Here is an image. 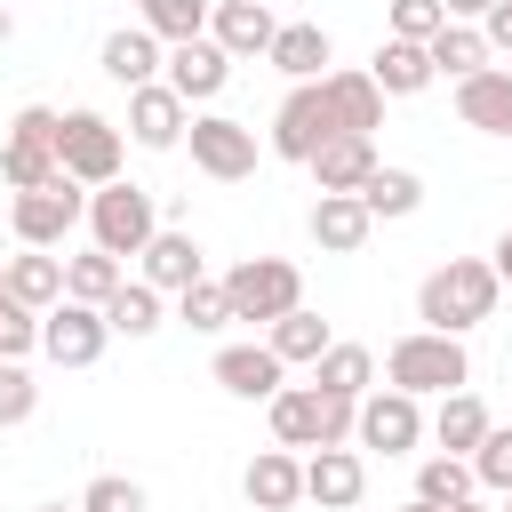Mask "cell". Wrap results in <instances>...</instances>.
Returning <instances> with one entry per match:
<instances>
[{"mask_svg":"<svg viewBox=\"0 0 512 512\" xmlns=\"http://www.w3.org/2000/svg\"><path fill=\"white\" fill-rule=\"evenodd\" d=\"M0 272H8V296H16L24 312H48V304L64 296V256H48V248H16Z\"/></svg>","mask_w":512,"mask_h":512,"instance_id":"484cf974","label":"cell"},{"mask_svg":"<svg viewBox=\"0 0 512 512\" xmlns=\"http://www.w3.org/2000/svg\"><path fill=\"white\" fill-rule=\"evenodd\" d=\"M448 512H488V504H472V496H464V504H448Z\"/></svg>","mask_w":512,"mask_h":512,"instance_id":"c3c4849f","label":"cell"},{"mask_svg":"<svg viewBox=\"0 0 512 512\" xmlns=\"http://www.w3.org/2000/svg\"><path fill=\"white\" fill-rule=\"evenodd\" d=\"M80 512H152V496H144L136 480H120V472H96V480L80 488Z\"/></svg>","mask_w":512,"mask_h":512,"instance_id":"f35d334b","label":"cell"},{"mask_svg":"<svg viewBox=\"0 0 512 512\" xmlns=\"http://www.w3.org/2000/svg\"><path fill=\"white\" fill-rule=\"evenodd\" d=\"M56 120L64 112H48V104H24L8 120V144H0V184L8 192H32V184L56 176Z\"/></svg>","mask_w":512,"mask_h":512,"instance_id":"9c48e42d","label":"cell"},{"mask_svg":"<svg viewBox=\"0 0 512 512\" xmlns=\"http://www.w3.org/2000/svg\"><path fill=\"white\" fill-rule=\"evenodd\" d=\"M80 216H88V184H72L64 168H56L48 184H32V192H16V200H8L16 248H56V240H64Z\"/></svg>","mask_w":512,"mask_h":512,"instance_id":"8992f818","label":"cell"},{"mask_svg":"<svg viewBox=\"0 0 512 512\" xmlns=\"http://www.w3.org/2000/svg\"><path fill=\"white\" fill-rule=\"evenodd\" d=\"M56 168H64L72 184H88V192L112 184V176H120V128H112L104 112H88V104L64 112V120H56Z\"/></svg>","mask_w":512,"mask_h":512,"instance_id":"52a82bcc","label":"cell"},{"mask_svg":"<svg viewBox=\"0 0 512 512\" xmlns=\"http://www.w3.org/2000/svg\"><path fill=\"white\" fill-rule=\"evenodd\" d=\"M360 208H368L376 224L416 216V208H424V176H416V168H384V160H376V168H368V184H360Z\"/></svg>","mask_w":512,"mask_h":512,"instance_id":"f1b7e54d","label":"cell"},{"mask_svg":"<svg viewBox=\"0 0 512 512\" xmlns=\"http://www.w3.org/2000/svg\"><path fill=\"white\" fill-rule=\"evenodd\" d=\"M8 40H16V16H8V0H0V48H8Z\"/></svg>","mask_w":512,"mask_h":512,"instance_id":"bcb514c9","label":"cell"},{"mask_svg":"<svg viewBox=\"0 0 512 512\" xmlns=\"http://www.w3.org/2000/svg\"><path fill=\"white\" fill-rule=\"evenodd\" d=\"M320 104L336 136H376L384 128V88L368 72H320Z\"/></svg>","mask_w":512,"mask_h":512,"instance_id":"2e32d148","label":"cell"},{"mask_svg":"<svg viewBox=\"0 0 512 512\" xmlns=\"http://www.w3.org/2000/svg\"><path fill=\"white\" fill-rule=\"evenodd\" d=\"M184 128H192V104H184L168 80L128 88V136H136L144 152H176V144H184Z\"/></svg>","mask_w":512,"mask_h":512,"instance_id":"7c38bea8","label":"cell"},{"mask_svg":"<svg viewBox=\"0 0 512 512\" xmlns=\"http://www.w3.org/2000/svg\"><path fill=\"white\" fill-rule=\"evenodd\" d=\"M480 40H488V56H512V0H496L480 16Z\"/></svg>","mask_w":512,"mask_h":512,"instance_id":"7bdbcfd3","label":"cell"},{"mask_svg":"<svg viewBox=\"0 0 512 512\" xmlns=\"http://www.w3.org/2000/svg\"><path fill=\"white\" fill-rule=\"evenodd\" d=\"M368 232H376V216L360 208V192H320V200H312V240H320L328 256H360Z\"/></svg>","mask_w":512,"mask_h":512,"instance_id":"7402d4cb","label":"cell"},{"mask_svg":"<svg viewBox=\"0 0 512 512\" xmlns=\"http://www.w3.org/2000/svg\"><path fill=\"white\" fill-rule=\"evenodd\" d=\"M464 464H472V480H480V488L512 496V424H488V432H480V448H472Z\"/></svg>","mask_w":512,"mask_h":512,"instance_id":"74e56055","label":"cell"},{"mask_svg":"<svg viewBox=\"0 0 512 512\" xmlns=\"http://www.w3.org/2000/svg\"><path fill=\"white\" fill-rule=\"evenodd\" d=\"M400 512H440V504H424V496H408V504H400Z\"/></svg>","mask_w":512,"mask_h":512,"instance_id":"7dc6e473","label":"cell"},{"mask_svg":"<svg viewBox=\"0 0 512 512\" xmlns=\"http://www.w3.org/2000/svg\"><path fill=\"white\" fill-rule=\"evenodd\" d=\"M216 384H224L232 400H272V392L288 384V360H280L272 344H224V352H216Z\"/></svg>","mask_w":512,"mask_h":512,"instance_id":"ffe728a7","label":"cell"},{"mask_svg":"<svg viewBox=\"0 0 512 512\" xmlns=\"http://www.w3.org/2000/svg\"><path fill=\"white\" fill-rule=\"evenodd\" d=\"M0 304H8V272H0Z\"/></svg>","mask_w":512,"mask_h":512,"instance_id":"f907efd6","label":"cell"},{"mask_svg":"<svg viewBox=\"0 0 512 512\" xmlns=\"http://www.w3.org/2000/svg\"><path fill=\"white\" fill-rule=\"evenodd\" d=\"M496 512H512V496H504V504H496Z\"/></svg>","mask_w":512,"mask_h":512,"instance_id":"816d5d0a","label":"cell"},{"mask_svg":"<svg viewBox=\"0 0 512 512\" xmlns=\"http://www.w3.org/2000/svg\"><path fill=\"white\" fill-rule=\"evenodd\" d=\"M264 416H272V440L280 448H344L352 440V400H336L320 384H280L264 400Z\"/></svg>","mask_w":512,"mask_h":512,"instance_id":"7a4b0ae2","label":"cell"},{"mask_svg":"<svg viewBox=\"0 0 512 512\" xmlns=\"http://www.w3.org/2000/svg\"><path fill=\"white\" fill-rule=\"evenodd\" d=\"M264 64L288 72V80H320V64H328V32H320V24H280L272 48H264Z\"/></svg>","mask_w":512,"mask_h":512,"instance_id":"4dcf8cb0","label":"cell"},{"mask_svg":"<svg viewBox=\"0 0 512 512\" xmlns=\"http://www.w3.org/2000/svg\"><path fill=\"white\" fill-rule=\"evenodd\" d=\"M496 264H480V256H448L440 272H424V288H416V320L424 328H440V336H464V328H480L488 312H496Z\"/></svg>","mask_w":512,"mask_h":512,"instance_id":"6da1fadb","label":"cell"},{"mask_svg":"<svg viewBox=\"0 0 512 512\" xmlns=\"http://www.w3.org/2000/svg\"><path fill=\"white\" fill-rule=\"evenodd\" d=\"M472 488H480V480H472V464H464V456H424V464H416V496H424V504H440V512H448V504H464Z\"/></svg>","mask_w":512,"mask_h":512,"instance_id":"8d00e7d4","label":"cell"},{"mask_svg":"<svg viewBox=\"0 0 512 512\" xmlns=\"http://www.w3.org/2000/svg\"><path fill=\"white\" fill-rule=\"evenodd\" d=\"M312 384L336 392V400H360V392L376 384V352H368V344H328V352L312 360Z\"/></svg>","mask_w":512,"mask_h":512,"instance_id":"d6a6232c","label":"cell"},{"mask_svg":"<svg viewBox=\"0 0 512 512\" xmlns=\"http://www.w3.org/2000/svg\"><path fill=\"white\" fill-rule=\"evenodd\" d=\"M272 32H280L272 0H208V40H216L232 64L264 56V48H272Z\"/></svg>","mask_w":512,"mask_h":512,"instance_id":"9a60e30c","label":"cell"},{"mask_svg":"<svg viewBox=\"0 0 512 512\" xmlns=\"http://www.w3.org/2000/svg\"><path fill=\"white\" fill-rule=\"evenodd\" d=\"M240 496L256 512H296L304 504V456L296 448H256L248 472H240Z\"/></svg>","mask_w":512,"mask_h":512,"instance_id":"e0dca14e","label":"cell"},{"mask_svg":"<svg viewBox=\"0 0 512 512\" xmlns=\"http://www.w3.org/2000/svg\"><path fill=\"white\" fill-rule=\"evenodd\" d=\"M352 440L360 448H384V456H408L416 440H424V400L416 392H400V384H368L360 400H352Z\"/></svg>","mask_w":512,"mask_h":512,"instance_id":"ba28073f","label":"cell"},{"mask_svg":"<svg viewBox=\"0 0 512 512\" xmlns=\"http://www.w3.org/2000/svg\"><path fill=\"white\" fill-rule=\"evenodd\" d=\"M88 240L104 248V256H136L152 232H160V208H152V192L144 184H128V176H112V184H96L88 192Z\"/></svg>","mask_w":512,"mask_h":512,"instance_id":"277c9868","label":"cell"},{"mask_svg":"<svg viewBox=\"0 0 512 512\" xmlns=\"http://www.w3.org/2000/svg\"><path fill=\"white\" fill-rule=\"evenodd\" d=\"M160 320H168V296H160L152 280H120V288L104 296V328H112V336H152Z\"/></svg>","mask_w":512,"mask_h":512,"instance_id":"f546056e","label":"cell"},{"mask_svg":"<svg viewBox=\"0 0 512 512\" xmlns=\"http://www.w3.org/2000/svg\"><path fill=\"white\" fill-rule=\"evenodd\" d=\"M32 344H40V312H24V304L8 296V304H0V360H24Z\"/></svg>","mask_w":512,"mask_h":512,"instance_id":"60d3db41","label":"cell"},{"mask_svg":"<svg viewBox=\"0 0 512 512\" xmlns=\"http://www.w3.org/2000/svg\"><path fill=\"white\" fill-rule=\"evenodd\" d=\"M104 344H112L104 304H72V296H56V304L40 312V352H48L56 368H96Z\"/></svg>","mask_w":512,"mask_h":512,"instance_id":"30bf717a","label":"cell"},{"mask_svg":"<svg viewBox=\"0 0 512 512\" xmlns=\"http://www.w3.org/2000/svg\"><path fill=\"white\" fill-rule=\"evenodd\" d=\"M120 280H128V272H120V256H104L96 240H88L80 256H64V296H72V304H104Z\"/></svg>","mask_w":512,"mask_h":512,"instance_id":"836d02e7","label":"cell"},{"mask_svg":"<svg viewBox=\"0 0 512 512\" xmlns=\"http://www.w3.org/2000/svg\"><path fill=\"white\" fill-rule=\"evenodd\" d=\"M456 120L480 136H512V64H480L472 80H456Z\"/></svg>","mask_w":512,"mask_h":512,"instance_id":"ac0fdd59","label":"cell"},{"mask_svg":"<svg viewBox=\"0 0 512 512\" xmlns=\"http://www.w3.org/2000/svg\"><path fill=\"white\" fill-rule=\"evenodd\" d=\"M304 168H312V184H320V192H360V184H368V168H376V136H328Z\"/></svg>","mask_w":512,"mask_h":512,"instance_id":"d4e9b609","label":"cell"},{"mask_svg":"<svg viewBox=\"0 0 512 512\" xmlns=\"http://www.w3.org/2000/svg\"><path fill=\"white\" fill-rule=\"evenodd\" d=\"M40 512H80V504H40Z\"/></svg>","mask_w":512,"mask_h":512,"instance_id":"681fc988","label":"cell"},{"mask_svg":"<svg viewBox=\"0 0 512 512\" xmlns=\"http://www.w3.org/2000/svg\"><path fill=\"white\" fill-rule=\"evenodd\" d=\"M360 488H368V464H360L352 448H312V456H304V496H312L320 512H352Z\"/></svg>","mask_w":512,"mask_h":512,"instance_id":"44dd1931","label":"cell"},{"mask_svg":"<svg viewBox=\"0 0 512 512\" xmlns=\"http://www.w3.org/2000/svg\"><path fill=\"white\" fill-rule=\"evenodd\" d=\"M176 320L192 328V336H216L224 320H232V296H224V280H192V288H176Z\"/></svg>","mask_w":512,"mask_h":512,"instance_id":"d590c367","label":"cell"},{"mask_svg":"<svg viewBox=\"0 0 512 512\" xmlns=\"http://www.w3.org/2000/svg\"><path fill=\"white\" fill-rule=\"evenodd\" d=\"M160 56H168V40H152L144 24H120V32H104V80H120V88H144V80H160Z\"/></svg>","mask_w":512,"mask_h":512,"instance_id":"603a6c76","label":"cell"},{"mask_svg":"<svg viewBox=\"0 0 512 512\" xmlns=\"http://www.w3.org/2000/svg\"><path fill=\"white\" fill-rule=\"evenodd\" d=\"M440 24H448L440 0H392V40H432Z\"/></svg>","mask_w":512,"mask_h":512,"instance_id":"b9f144b4","label":"cell"},{"mask_svg":"<svg viewBox=\"0 0 512 512\" xmlns=\"http://www.w3.org/2000/svg\"><path fill=\"white\" fill-rule=\"evenodd\" d=\"M224 296H232V320L272 328L280 312H296V304H304V272H296L288 256H240V264L224 272Z\"/></svg>","mask_w":512,"mask_h":512,"instance_id":"5b68a950","label":"cell"},{"mask_svg":"<svg viewBox=\"0 0 512 512\" xmlns=\"http://www.w3.org/2000/svg\"><path fill=\"white\" fill-rule=\"evenodd\" d=\"M424 432L440 440V456H472V448H480V432H488L480 392H464V384H456V392H440V416H432Z\"/></svg>","mask_w":512,"mask_h":512,"instance_id":"4316f807","label":"cell"},{"mask_svg":"<svg viewBox=\"0 0 512 512\" xmlns=\"http://www.w3.org/2000/svg\"><path fill=\"white\" fill-rule=\"evenodd\" d=\"M264 344H272L288 368H312V360H320L336 336H328V320H320V312H304V304H296V312H280V320L264 328Z\"/></svg>","mask_w":512,"mask_h":512,"instance_id":"1f68e13d","label":"cell"},{"mask_svg":"<svg viewBox=\"0 0 512 512\" xmlns=\"http://www.w3.org/2000/svg\"><path fill=\"white\" fill-rule=\"evenodd\" d=\"M424 56H432V80H472L480 64H488V40H480V24H440L432 40H424Z\"/></svg>","mask_w":512,"mask_h":512,"instance_id":"83f0119b","label":"cell"},{"mask_svg":"<svg viewBox=\"0 0 512 512\" xmlns=\"http://www.w3.org/2000/svg\"><path fill=\"white\" fill-rule=\"evenodd\" d=\"M488 264H496V280H512V232L496 240V256H488Z\"/></svg>","mask_w":512,"mask_h":512,"instance_id":"f6af8a7d","label":"cell"},{"mask_svg":"<svg viewBox=\"0 0 512 512\" xmlns=\"http://www.w3.org/2000/svg\"><path fill=\"white\" fill-rule=\"evenodd\" d=\"M32 408H40L32 368H24V360H0V424H32Z\"/></svg>","mask_w":512,"mask_h":512,"instance_id":"ab89813d","label":"cell"},{"mask_svg":"<svg viewBox=\"0 0 512 512\" xmlns=\"http://www.w3.org/2000/svg\"><path fill=\"white\" fill-rule=\"evenodd\" d=\"M160 72H168V88H176L184 104H208V96H224V80H232V56H224V48L200 32V40H168Z\"/></svg>","mask_w":512,"mask_h":512,"instance_id":"5bb4252c","label":"cell"},{"mask_svg":"<svg viewBox=\"0 0 512 512\" xmlns=\"http://www.w3.org/2000/svg\"><path fill=\"white\" fill-rule=\"evenodd\" d=\"M136 24L152 40H200L208 32V0H136Z\"/></svg>","mask_w":512,"mask_h":512,"instance_id":"e575fe53","label":"cell"},{"mask_svg":"<svg viewBox=\"0 0 512 512\" xmlns=\"http://www.w3.org/2000/svg\"><path fill=\"white\" fill-rule=\"evenodd\" d=\"M384 384H400V392H456V384H472V360H464V336H440V328H416V336H400L392 352H384Z\"/></svg>","mask_w":512,"mask_h":512,"instance_id":"3957f363","label":"cell"},{"mask_svg":"<svg viewBox=\"0 0 512 512\" xmlns=\"http://www.w3.org/2000/svg\"><path fill=\"white\" fill-rule=\"evenodd\" d=\"M440 8H448V16H456V24H480V16H488V8H496V0H440Z\"/></svg>","mask_w":512,"mask_h":512,"instance_id":"ee69618b","label":"cell"},{"mask_svg":"<svg viewBox=\"0 0 512 512\" xmlns=\"http://www.w3.org/2000/svg\"><path fill=\"white\" fill-rule=\"evenodd\" d=\"M184 136H192V168H200V176H216V184L256 176V128H248V120H232V112H200Z\"/></svg>","mask_w":512,"mask_h":512,"instance_id":"8fae6325","label":"cell"},{"mask_svg":"<svg viewBox=\"0 0 512 512\" xmlns=\"http://www.w3.org/2000/svg\"><path fill=\"white\" fill-rule=\"evenodd\" d=\"M136 264H144L136 280H152L160 296H176V288H192V280L208 272V256H200V240H192V232H168V224H160V232H152V240L136 248Z\"/></svg>","mask_w":512,"mask_h":512,"instance_id":"d6986e66","label":"cell"},{"mask_svg":"<svg viewBox=\"0 0 512 512\" xmlns=\"http://www.w3.org/2000/svg\"><path fill=\"white\" fill-rule=\"evenodd\" d=\"M368 80L384 88V96H424L432 88V56H424V40H376V56H368Z\"/></svg>","mask_w":512,"mask_h":512,"instance_id":"cb8c5ba5","label":"cell"},{"mask_svg":"<svg viewBox=\"0 0 512 512\" xmlns=\"http://www.w3.org/2000/svg\"><path fill=\"white\" fill-rule=\"evenodd\" d=\"M328 136H336V128H328L320 80H296V88L280 96V112H272V152H280V160H312Z\"/></svg>","mask_w":512,"mask_h":512,"instance_id":"4fadbf2b","label":"cell"}]
</instances>
